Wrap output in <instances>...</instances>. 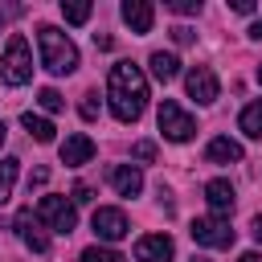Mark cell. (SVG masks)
<instances>
[{
  "label": "cell",
  "instance_id": "5b68a950",
  "mask_svg": "<svg viewBox=\"0 0 262 262\" xmlns=\"http://www.w3.org/2000/svg\"><path fill=\"white\" fill-rule=\"evenodd\" d=\"M37 217H41V225H49L53 233H74V225H78V209H74V201H66V196H41V201H37Z\"/></svg>",
  "mask_w": 262,
  "mask_h": 262
},
{
  "label": "cell",
  "instance_id": "ba28073f",
  "mask_svg": "<svg viewBox=\"0 0 262 262\" xmlns=\"http://www.w3.org/2000/svg\"><path fill=\"white\" fill-rule=\"evenodd\" d=\"M184 90H188V98H196L201 106H209V102L221 94V82H217V74H213L209 66H192V70L184 74Z\"/></svg>",
  "mask_w": 262,
  "mask_h": 262
},
{
  "label": "cell",
  "instance_id": "4316f807",
  "mask_svg": "<svg viewBox=\"0 0 262 262\" xmlns=\"http://www.w3.org/2000/svg\"><path fill=\"white\" fill-rule=\"evenodd\" d=\"M229 8H233V12H242V16H250V12H254V0H233Z\"/></svg>",
  "mask_w": 262,
  "mask_h": 262
},
{
  "label": "cell",
  "instance_id": "ffe728a7",
  "mask_svg": "<svg viewBox=\"0 0 262 262\" xmlns=\"http://www.w3.org/2000/svg\"><path fill=\"white\" fill-rule=\"evenodd\" d=\"M90 4L86 0H61V16H66V25H86L90 20Z\"/></svg>",
  "mask_w": 262,
  "mask_h": 262
},
{
  "label": "cell",
  "instance_id": "8992f818",
  "mask_svg": "<svg viewBox=\"0 0 262 262\" xmlns=\"http://www.w3.org/2000/svg\"><path fill=\"white\" fill-rule=\"evenodd\" d=\"M188 233H192V242L205 246V250H229V246H233V229H229L225 217H192Z\"/></svg>",
  "mask_w": 262,
  "mask_h": 262
},
{
  "label": "cell",
  "instance_id": "8fae6325",
  "mask_svg": "<svg viewBox=\"0 0 262 262\" xmlns=\"http://www.w3.org/2000/svg\"><path fill=\"white\" fill-rule=\"evenodd\" d=\"M106 180H111V188H115L119 196H139V192H143V172H139L135 164H115V168L106 172Z\"/></svg>",
  "mask_w": 262,
  "mask_h": 262
},
{
  "label": "cell",
  "instance_id": "484cf974",
  "mask_svg": "<svg viewBox=\"0 0 262 262\" xmlns=\"http://www.w3.org/2000/svg\"><path fill=\"white\" fill-rule=\"evenodd\" d=\"M172 41H176V45H188V41H192V29H188V25H176V29H172Z\"/></svg>",
  "mask_w": 262,
  "mask_h": 262
},
{
  "label": "cell",
  "instance_id": "52a82bcc",
  "mask_svg": "<svg viewBox=\"0 0 262 262\" xmlns=\"http://www.w3.org/2000/svg\"><path fill=\"white\" fill-rule=\"evenodd\" d=\"M90 229L98 233V242H119V237H127V233H131V225H127V213H123V209H111V205L94 209V217H90Z\"/></svg>",
  "mask_w": 262,
  "mask_h": 262
},
{
  "label": "cell",
  "instance_id": "4fadbf2b",
  "mask_svg": "<svg viewBox=\"0 0 262 262\" xmlns=\"http://www.w3.org/2000/svg\"><path fill=\"white\" fill-rule=\"evenodd\" d=\"M205 201H209L213 217H229L237 196H233V184H229V180H209V184H205Z\"/></svg>",
  "mask_w": 262,
  "mask_h": 262
},
{
  "label": "cell",
  "instance_id": "2e32d148",
  "mask_svg": "<svg viewBox=\"0 0 262 262\" xmlns=\"http://www.w3.org/2000/svg\"><path fill=\"white\" fill-rule=\"evenodd\" d=\"M147 66H151V74H156L160 82H172V78L180 74V57H176V53H164V49H156V53L147 57Z\"/></svg>",
  "mask_w": 262,
  "mask_h": 262
},
{
  "label": "cell",
  "instance_id": "44dd1931",
  "mask_svg": "<svg viewBox=\"0 0 262 262\" xmlns=\"http://www.w3.org/2000/svg\"><path fill=\"white\" fill-rule=\"evenodd\" d=\"M82 262H127V258L115 254V250H106V246H86L82 250Z\"/></svg>",
  "mask_w": 262,
  "mask_h": 262
},
{
  "label": "cell",
  "instance_id": "277c9868",
  "mask_svg": "<svg viewBox=\"0 0 262 262\" xmlns=\"http://www.w3.org/2000/svg\"><path fill=\"white\" fill-rule=\"evenodd\" d=\"M156 123H160L164 139H172V143H188V139L196 135V119H192V115H188L180 102H172V98H164V102H160Z\"/></svg>",
  "mask_w": 262,
  "mask_h": 262
},
{
  "label": "cell",
  "instance_id": "6da1fadb",
  "mask_svg": "<svg viewBox=\"0 0 262 262\" xmlns=\"http://www.w3.org/2000/svg\"><path fill=\"white\" fill-rule=\"evenodd\" d=\"M106 102L119 123H135L147 106V78L135 61H115L106 74Z\"/></svg>",
  "mask_w": 262,
  "mask_h": 262
},
{
  "label": "cell",
  "instance_id": "836d02e7",
  "mask_svg": "<svg viewBox=\"0 0 262 262\" xmlns=\"http://www.w3.org/2000/svg\"><path fill=\"white\" fill-rule=\"evenodd\" d=\"M4 135H8V131H4V119H0V147H4Z\"/></svg>",
  "mask_w": 262,
  "mask_h": 262
},
{
  "label": "cell",
  "instance_id": "d6986e66",
  "mask_svg": "<svg viewBox=\"0 0 262 262\" xmlns=\"http://www.w3.org/2000/svg\"><path fill=\"white\" fill-rule=\"evenodd\" d=\"M16 168H20V160H16V156H4V160H0V201H8V196H12Z\"/></svg>",
  "mask_w": 262,
  "mask_h": 262
},
{
  "label": "cell",
  "instance_id": "ac0fdd59",
  "mask_svg": "<svg viewBox=\"0 0 262 262\" xmlns=\"http://www.w3.org/2000/svg\"><path fill=\"white\" fill-rule=\"evenodd\" d=\"M237 127H242L250 139H262V102H250V106L237 115Z\"/></svg>",
  "mask_w": 262,
  "mask_h": 262
},
{
  "label": "cell",
  "instance_id": "7402d4cb",
  "mask_svg": "<svg viewBox=\"0 0 262 262\" xmlns=\"http://www.w3.org/2000/svg\"><path fill=\"white\" fill-rule=\"evenodd\" d=\"M37 102H41V106H45L49 115H57V111L66 106V98H61V94H57L53 86H41V94H37Z\"/></svg>",
  "mask_w": 262,
  "mask_h": 262
},
{
  "label": "cell",
  "instance_id": "9c48e42d",
  "mask_svg": "<svg viewBox=\"0 0 262 262\" xmlns=\"http://www.w3.org/2000/svg\"><path fill=\"white\" fill-rule=\"evenodd\" d=\"M12 225H16V237H20V242H25L33 254H45V250H49V237H45V229H41V217H37L33 209H20Z\"/></svg>",
  "mask_w": 262,
  "mask_h": 262
},
{
  "label": "cell",
  "instance_id": "83f0119b",
  "mask_svg": "<svg viewBox=\"0 0 262 262\" xmlns=\"http://www.w3.org/2000/svg\"><path fill=\"white\" fill-rule=\"evenodd\" d=\"M74 201L86 205V201H90V184H74Z\"/></svg>",
  "mask_w": 262,
  "mask_h": 262
},
{
  "label": "cell",
  "instance_id": "9a60e30c",
  "mask_svg": "<svg viewBox=\"0 0 262 262\" xmlns=\"http://www.w3.org/2000/svg\"><path fill=\"white\" fill-rule=\"evenodd\" d=\"M205 160H209V164H237V160H242V143L229 139V135H217V139L205 147Z\"/></svg>",
  "mask_w": 262,
  "mask_h": 262
},
{
  "label": "cell",
  "instance_id": "f1b7e54d",
  "mask_svg": "<svg viewBox=\"0 0 262 262\" xmlns=\"http://www.w3.org/2000/svg\"><path fill=\"white\" fill-rule=\"evenodd\" d=\"M45 180H49V172H45V168H37V172L29 176V188H33V184H45Z\"/></svg>",
  "mask_w": 262,
  "mask_h": 262
},
{
  "label": "cell",
  "instance_id": "30bf717a",
  "mask_svg": "<svg viewBox=\"0 0 262 262\" xmlns=\"http://www.w3.org/2000/svg\"><path fill=\"white\" fill-rule=\"evenodd\" d=\"M172 254H176V246H172L168 233H147V237L135 242V258L139 262H172Z\"/></svg>",
  "mask_w": 262,
  "mask_h": 262
},
{
  "label": "cell",
  "instance_id": "d6a6232c",
  "mask_svg": "<svg viewBox=\"0 0 262 262\" xmlns=\"http://www.w3.org/2000/svg\"><path fill=\"white\" fill-rule=\"evenodd\" d=\"M237 262H262V254H258V250H250V254H242Z\"/></svg>",
  "mask_w": 262,
  "mask_h": 262
},
{
  "label": "cell",
  "instance_id": "5bb4252c",
  "mask_svg": "<svg viewBox=\"0 0 262 262\" xmlns=\"http://www.w3.org/2000/svg\"><path fill=\"white\" fill-rule=\"evenodd\" d=\"M90 156H94V139H90V135H82V131H78V135H66V143H61V164H66V168H78V164H86Z\"/></svg>",
  "mask_w": 262,
  "mask_h": 262
},
{
  "label": "cell",
  "instance_id": "1f68e13d",
  "mask_svg": "<svg viewBox=\"0 0 262 262\" xmlns=\"http://www.w3.org/2000/svg\"><path fill=\"white\" fill-rule=\"evenodd\" d=\"M250 37H254V41H262V20H254V25H250Z\"/></svg>",
  "mask_w": 262,
  "mask_h": 262
},
{
  "label": "cell",
  "instance_id": "cb8c5ba5",
  "mask_svg": "<svg viewBox=\"0 0 262 262\" xmlns=\"http://www.w3.org/2000/svg\"><path fill=\"white\" fill-rule=\"evenodd\" d=\"M168 8L180 16H192V12H201V0H168Z\"/></svg>",
  "mask_w": 262,
  "mask_h": 262
},
{
  "label": "cell",
  "instance_id": "f546056e",
  "mask_svg": "<svg viewBox=\"0 0 262 262\" xmlns=\"http://www.w3.org/2000/svg\"><path fill=\"white\" fill-rule=\"evenodd\" d=\"M250 233H254V242L262 246V217H254V221H250Z\"/></svg>",
  "mask_w": 262,
  "mask_h": 262
},
{
  "label": "cell",
  "instance_id": "3957f363",
  "mask_svg": "<svg viewBox=\"0 0 262 262\" xmlns=\"http://www.w3.org/2000/svg\"><path fill=\"white\" fill-rule=\"evenodd\" d=\"M0 78L8 86H25L33 78V49H29V41L20 33H12L8 45H4V53H0Z\"/></svg>",
  "mask_w": 262,
  "mask_h": 262
},
{
  "label": "cell",
  "instance_id": "e575fe53",
  "mask_svg": "<svg viewBox=\"0 0 262 262\" xmlns=\"http://www.w3.org/2000/svg\"><path fill=\"white\" fill-rule=\"evenodd\" d=\"M192 262H209V258H192Z\"/></svg>",
  "mask_w": 262,
  "mask_h": 262
},
{
  "label": "cell",
  "instance_id": "7a4b0ae2",
  "mask_svg": "<svg viewBox=\"0 0 262 262\" xmlns=\"http://www.w3.org/2000/svg\"><path fill=\"white\" fill-rule=\"evenodd\" d=\"M37 49H41V66L49 74H74L78 70V45L57 29V25H41L37 29Z\"/></svg>",
  "mask_w": 262,
  "mask_h": 262
},
{
  "label": "cell",
  "instance_id": "d590c367",
  "mask_svg": "<svg viewBox=\"0 0 262 262\" xmlns=\"http://www.w3.org/2000/svg\"><path fill=\"white\" fill-rule=\"evenodd\" d=\"M258 82H262V66H258Z\"/></svg>",
  "mask_w": 262,
  "mask_h": 262
},
{
  "label": "cell",
  "instance_id": "d4e9b609",
  "mask_svg": "<svg viewBox=\"0 0 262 262\" xmlns=\"http://www.w3.org/2000/svg\"><path fill=\"white\" fill-rule=\"evenodd\" d=\"M78 111H82V119H86V123H94V119H98V94H86Z\"/></svg>",
  "mask_w": 262,
  "mask_h": 262
},
{
  "label": "cell",
  "instance_id": "4dcf8cb0",
  "mask_svg": "<svg viewBox=\"0 0 262 262\" xmlns=\"http://www.w3.org/2000/svg\"><path fill=\"white\" fill-rule=\"evenodd\" d=\"M94 45H98V49H111V45H115V41H111V37H106V33H94Z\"/></svg>",
  "mask_w": 262,
  "mask_h": 262
},
{
  "label": "cell",
  "instance_id": "7c38bea8",
  "mask_svg": "<svg viewBox=\"0 0 262 262\" xmlns=\"http://www.w3.org/2000/svg\"><path fill=\"white\" fill-rule=\"evenodd\" d=\"M119 12H123V20H127L131 33H151V25H156V8L147 0H123Z\"/></svg>",
  "mask_w": 262,
  "mask_h": 262
},
{
  "label": "cell",
  "instance_id": "603a6c76",
  "mask_svg": "<svg viewBox=\"0 0 262 262\" xmlns=\"http://www.w3.org/2000/svg\"><path fill=\"white\" fill-rule=\"evenodd\" d=\"M131 156L143 160V164H151V160H156V143H151V139H139V143L131 147Z\"/></svg>",
  "mask_w": 262,
  "mask_h": 262
},
{
  "label": "cell",
  "instance_id": "e0dca14e",
  "mask_svg": "<svg viewBox=\"0 0 262 262\" xmlns=\"http://www.w3.org/2000/svg\"><path fill=\"white\" fill-rule=\"evenodd\" d=\"M20 123H25V131H29L37 143H53V123H49L45 115H33V111H25V115H20Z\"/></svg>",
  "mask_w": 262,
  "mask_h": 262
}]
</instances>
